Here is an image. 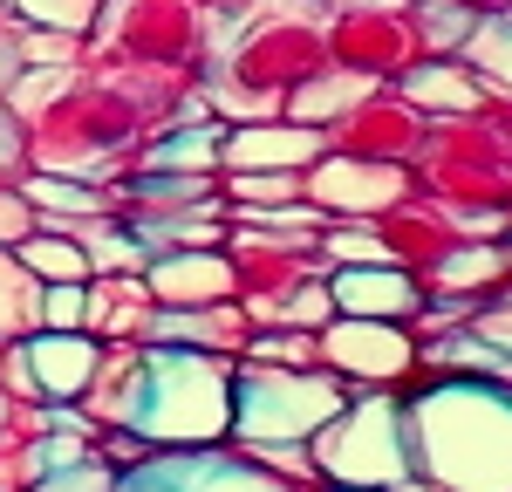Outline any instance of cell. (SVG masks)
Returning a JSON list of instances; mask_svg holds the SVG:
<instances>
[{
    "mask_svg": "<svg viewBox=\"0 0 512 492\" xmlns=\"http://www.w3.org/2000/svg\"><path fill=\"white\" fill-rule=\"evenodd\" d=\"M410 445L424 492H512V390L451 376L410 397Z\"/></svg>",
    "mask_w": 512,
    "mask_h": 492,
    "instance_id": "cell-1",
    "label": "cell"
},
{
    "mask_svg": "<svg viewBox=\"0 0 512 492\" xmlns=\"http://www.w3.org/2000/svg\"><path fill=\"white\" fill-rule=\"evenodd\" d=\"M123 431L158 451H205L233 438V363L205 349H158L144 342Z\"/></svg>",
    "mask_w": 512,
    "mask_h": 492,
    "instance_id": "cell-2",
    "label": "cell"
},
{
    "mask_svg": "<svg viewBox=\"0 0 512 492\" xmlns=\"http://www.w3.org/2000/svg\"><path fill=\"white\" fill-rule=\"evenodd\" d=\"M321 486H376L417 492V445H410V404L390 390H355L308 438Z\"/></svg>",
    "mask_w": 512,
    "mask_h": 492,
    "instance_id": "cell-3",
    "label": "cell"
},
{
    "mask_svg": "<svg viewBox=\"0 0 512 492\" xmlns=\"http://www.w3.org/2000/svg\"><path fill=\"white\" fill-rule=\"evenodd\" d=\"M355 390L328 369L233 363V438L239 445H308Z\"/></svg>",
    "mask_w": 512,
    "mask_h": 492,
    "instance_id": "cell-4",
    "label": "cell"
},
{
    "mask_svg": "<svg viewBox=\"0 0 512 492\" xmlns=\"http://www.w3.org/2000/svg\"><path fill=\"white\" fill-rule=\"evenodd\" d=\"M315 356L328 376H342L349 390H390L417 369L424 342L410 322H362V315H335L328 328H315Z\"/></svg>",
    "mask_w": 512,
    "mask_h": 492,
    "instance_id": "cell-5",
    "label": "cell"
},
{
    "mask_svg": "<svg viewBox=\"0 0 512 492\" xmlns=\"http://www.w3.org/2000/svg\"><path fill=\"white\" fill-rule=\"evenodd\" d=\"M96 356H103V342L96 335H21V342H7V397L14 404H76L82 390H89V376H96Z\"/></svg>",
    "mask_w": 512,
    "mask_h": 492,
    "instance_id": "cell-6",
    "label": "cell"
},
{
    "mask_svg": "<svg viewBox=\"0 0 512 492\" xmlns=\"http://www.w3.org/2000/svg\"><path fill=\"white\" fill-rule=\"evenodd\" d=\"M117 492H301L260 472L246 451L226 438V445H205V451H151L137 472H123Z\"/></svg>",
    "mask_w": 512,
    "mask_h": 492,
    "instance_id": "cell-7",
    "label": "cell"
},
{
    "mask_svg": "<svg viewBox=\"0 0 512 492\" xmlns=\"http://www.w3.org/2000/svg\"><path fill=\"white\" fill-rule=\"evenodd\" d=\"M301 192H308V205H321L328 219H383L390 205H403L417 192V178H410L403 164L321 151V158L301 171Z\"/></svg>",
    "mask_w": 512,
    "mask_h": 492,
    "instance_id": "cell-8",
    "label": "cell"
},
{
    "mask_svg": "<svg viewBox=\"0 0 512 492\" xmlns=\"http://www.w3.org/2000/svg\"><path fill=\"white\" fill-rule=\"evenodd\" d=\"M144 294L158 308H219L239 301V274L226 246H185V253H151L144 260Z\"/></svg>",
    "mask_w": 512,
    "mask_h": 492,
    "instance_id": "cell-9",
    "label": "cell"
},
{
    "mask_svg": "<svg viewBox=\"0 0 512 492\" xmlns=\"http://www.w3.org/2000/svg\"><path fill=\"white\" fill-rule=\"evenodd\" d=\"M321 151H328V130H308L294 117H260L219 137V171H308Z\"/></svg>",
    "mask_w": 512,
    "mask_h": 492,
    "instance_id": "cell-10",
    "label": "cell"
},
{
    "mask_svg": "<svg viewBox=\"0 0 512 492\" xmlns=\"http://www.w3.org/2000/svg\"><path fill=\"white\" fill-rule=\"evenodd\" d=\"M328 294H335V315H362V322L424 315V281L403 267H328Z\"/></svg>",
    "mask_w": 512,
    "mask_h": 492,
    "instance_id": "cell-11",
    "label": "cell"
},
{
    "mask_svg": "<svg viewBox=\"0 0 512 492\" xmlns=\"http://www.w3.org/2000/svg\"><path fill=\"white\" fill-rule=\"evenodd\" d=\"M246 308L239 301H219V308H158L151 328H144V342H158V349H205V356H226L239 363L246 356Z\"/></svg>",
    "mask_w": 512,
    "mask_h": 492,
    "instance_id": "cell-12",
    "label": "cell"
},
{
    "mask_svg": "<svg viewBox=\"0 0 512 492\" xmlns=\"http://www.w3.org/2000/svg\"><path fill=\"white\" fill-rule=\"evenodd\" d=\"M21 199L35 205V226H55V233H69L76 219H103V212H117L103 185L69 178V171H21Z\"/></svg>",
    "mask_w": 512,
    "mask_h": 492,
    "instance_id": "cell-13",
    "label": "cell"
},
{
    "mask_svg": "<svg viewBox=\"0 0 512 492\" xmlns=\"http://www.w3.org/2000/svg\"><path fill=\"white\" fill-rule=\"evenodd\" d=\"M14 260L35 274L41 287L55 281H89V253L76 246V233H55V226H35L28 240H14Z\"/></svg>",
    "mask_w": 512,
    "mask_h": 492,
    "instance_id": "cell-14",
    "label": "cell"
},
{
    "mask_svg": "<svg viewBox=\"0 0 512 492\" xmlns=\"http://www.w3.org/2000/svg\"><path fill=\"white\" fill-rule=\"evenodd\" d=\"M403 96H410V110H444V117H465L485 103V82L465 76V69H451V62H431V69H417V76L403 82Z\"/></svg>",
    "mask_w": 512,
    "mask_h": 492,
    "instance_id": "cell-15",
    "label": "cell"
},
{
    "mask_svg": "<svg viewBox=\"0 0 512 492\" xmlns=\"http://www.w3.org/2000/svg\"><path fill=\"white\" fill-rule=\"evenodd\" d=\"M41 328V281L14 260V246H0V349Z\"/></svg>",
    "mask_w": 512,
    "mask_h": 492,
    "instance_id": "cell-16",
    "label": "cell"
},
{
    "mask_svg": "<svg viewBox=\"0 0 512 492\" xmlns=\"http://www.w3.org/2000/svg\"><path fill=\"white\" fill-rule=\"evenodd\" d=\"M219 123H185L158 144H144V171H219Z\"/></svg>",
    "mask_w": 512,
    "mask_h": 492,
    "instance_id": "cell-17",
    "label": "cell"
},
{
    "mask_svg": "<svg viewBox=\"0 0 512 492\" xmlns=\"http://www.w3.org/2000/svg\"><path fill=\"white\" fill-rule=\"evenodd\" d=\"M219 199L233 212H267V205H294L308 192H301V171H226Z\"/></svg>",
    "mask_w": 512,
    "mask_h": 492,
    "instance_id": "cell-18",
    "label": "cell"
},
{
    "mask_svg": "<svg viewBox=\"0 0 512 492\" xmlns=\"http://www.w3.org/2000/svg\"><path fill=\"white\" fill-rule=\"evenodd\" d=\"M239 363L321 369V356H315V335H301V328H253V335H246V356H239Z\"/></svg>",
    "mask_w": 512,
    "mask_h": 492,
    "instance_id": "cell-19",
    "label": "cell"
},
{
    "mask_svg": "<svg viewBox=\"0 0 512 492\" xmlns=\"http://www.w3.org/2000/svg\"><path fill=\"white\" fill-rule=\"evenodd\" d=\"M41 328L48 335H89V281L41 287Z\"/></svg>",
    "mask_w": 512,
    "mask_h": 492,
    "instance_id": "cell-20",
    "label": "cell"
},
{
    "mask_svg": "<svg viewBox=\"0 0 512 492\" xmlns=\"http://www.w3.org/2000/svg\"><path fill=\"white\" fill-rule=\"evenodd\" d=\"M28 492H117V472L103 458H82V465H62V472H41Z\"/></svg>",
    "mask_w": 512,
    "mask_h": 492,
    "instance_id": "cell-21",
    "label": "cell"
},
{
    "mask_svg": "<svg viewBox=\"0 0 512 492\" xmlns=\"http://www.w3.org/2000/svg\"><path fill=\"white\" fill-rule=\"evenodd\" d=\"M472 55H478V69L499 82V89H512V21H492V28L472 41Z\"/></svg>",
    "mask_w": 512,
    "mask_h": 492,
    "instance_id": "cell-22",
    "label": "cell"
},
{
    "mask_svg": "<svg viewBox=\"0 0 512 492\" xmlns=\"http://www.w3.org/2000/svg\"><path fill=\"white\" fill-rule=\"evenodd\" d=\"M465 328H472L478 342H492V349H506V356H512V287H506V294H492V301H478Z\"/></svg>",
    "mask_w": 512,
    "mask_h": 492,
    "instance_id": "cell-23",
    "label": "cell"
},
{
    "mask_svg": "<svg viewBox=\"0 0 512 492\" xmlns=\"http://www.w3.org/2000/svg\"><path fill=\"white\" fill-rule=\"evenodd\" d=\"M35 233V205L21 199V185H0V246L28 240Z\"/></svg>",
    "mask_w": 512,
    "mask_h": 492,
    "instance_id": "cell-24",
    "label": "cell"
},
{
    "mask_svg": "<svg viewBox=\"0 0 512 492\" xmlns=\"http://www.w3.org/2000/svg\"><path fill=\"white\" fill-rule=\"evenodd\" d=\"M7 356V349H0ZM7 410H14V397H7V369H0V424H7Z\"/></svg>",
    "mask_w": 512,
    "mask_h": 492,
    "instance_id": "cell-25",
    "label": "cell"
},
{
    "mask_svg": "<svg viewBox=\"0 0 512 492\" xmlns=\"http://www.w3.org/2000/svg\"><path fill=\"white\" fill-rule=\"evenodd\" d=\"M499 253H506V274H512V226L499 233Z\"/></svg>",
    "mask_w": 512,
    "mask_h": 492,
    "instance_id": "cell-26",
    "label": "cell"
},
{
    "mask_svg": "<svg viewBox=\"0 0 512 492\" xmlns=\"http://www.w3.org/2000/svg\"><path fill=\"white\" fill-rule=\"evenodd\" d=\"M321 492H376V486H321Z\"/></svg>",
    "mask_w": 512,
    "mask_h": 492,
    "instance_id": "cell-27",
    "label": "cell"
}]
</instances>
